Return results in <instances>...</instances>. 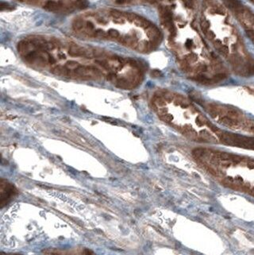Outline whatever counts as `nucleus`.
I'll list each match as a JSON object with an SVG mask.
<instances>
[{
  "instance_id": "f257e3e1",
  "label": "nucleus",
  "mask_w": 254,
  "mask_h": 255,
  "mask_svg": "<svg viewBox=\"0 0 254 255\" xmlns=\"http://www.w3.org/2000/svg\"><path fill=\"white\" fill-rule=\"evenodd\" d=\"M216 133H218L221 142H223L224 144L237 146L241 148L254 150V138L238 136L236 134H231V133H222V132L219 133L218 131Z\"/></svg>"
},
{
  "instance_id": "f03ea898",
  "label": "nucleus",
  "mask_w": 254,
  "mask_h": 255,
  "mask_svg": "<svg viewBox=\"0 0 254 255\" xmlns=\"http://www.w3.org/2000/svg\"><path fill=\"white\" fill-rule=\"evenodd\" d=\"M18 193L17 189L14 184H12L9 181L1 179L0 181V204L1 208L4 206L7 205L11 201Z\"/></svg>"
},
{
  "instance_id": "7ed1b4c3",
  "label": "nucleus",
  "mask_w": 254,
  "mask_h": 255,
  "mask_svg": "<svg viewBox=\"0 0 254 255\" xmlns=\"http://www.w3.org/2000/svg\"><path fill=\"white\" fill-rule=\"evenodd\" d=\"M52 73L57 75H70L71 73L68 71V68L61 65L56 66L52 69Z\"/></svg>"
},
{
  "instance_id": "20e7f679",
  "label": "nucleus",
  "mask_w": 254,
  "mask_h": 255,
  "mask_svg": "<svg viewBox=\"0 0 254 255\" xmlns=\"http://www.w3.org/2000/svg\"><path fill=\"white\" fill-rule=\"evenodd\" d=\"M61 5L59 3H56L55 1H48L45 5V9H46L48 10H51V11H55V10H57L61 8Z\"/></svg>"
},
{
  "instance_id": "39448f33",
  "label": "nucleus",
  "mask_w": 254,
  "mask_h": 255,
  "mask_svg": "<svg viewBox=\"0 0 254 255\" xmlns=\"http://www.w3.org/2000/svg\"><path fill=\"white\" fill-rule=\"evenodd\" d=\"M18 50L20 53H26L29 50V45L26 41H20L18 44Z\"/></svg>"
},
{
  "instance_id": "423d86ee",
  "label": "nucleus",
  "mask_w": 254,
  "mask_h": 255,
  "mask_svg": "<svg viewBox=\"0 0 254 255\" xmlns=\"http://www.w3.org/2000/svg\"><path fill=\"white\" fill-rule=\"evenodd\" d=\"M65 67L68 69H76L77 68H79V65L76 61H68L65 64Z\"/></svg>"
},
{
  "instance_id": "0eeeda50",
  "label": "nucleus",
  "mask_w": 254,
  "mask_h": 255,
  "mask_svg": "<svg viewBox=\"0 0 254 255\" xmlns=\"http://www.w3.org/2000/svg\"><path fill=\"white\" fill-rule=\"evenodd\" d=\"M84 26V22L80 19H77L73 22V28L75 29H80Z\"/></svg>"
},
{
  "instance_id": "6e6552de",
  "label": "nucleus",
  "mask_w": 254,
  "mask_h": 255,
  "mask_svg": "<svg viewBox=\"0 0 254 255\" xmlns=\"http://www.w3.org/2000/svg\"><path fill=\"white\" fill-rule=\"evenodd\" d=\"M107 34L112 38H119V32L118 31L117 29H111L107 33Z\"/></svg>"
},
{
  "instance_id": "1a4fd4ad",
  "label": "nucleus",
  "mask_w": 254,
  "mask_h": 255,
  "mask_svg": "<svg viewBox=\"0 0 254 255\" xmlns=\"http://www.w3.org/2000/svg\"><path fill=\"white\" fill-rule=\"evenodd\" d=\"M95 62H96V64H100V66L103 67V68H106V69H109V68H110V66H109L108 64V62H106V61H96Z\"/></svg>"
},
{
  "instance_id": "9d476101",
  "label": "nucleus",
  "mask_w": 254,
  "mask_h": 255,
  "mask_svg": "<svg viewBox=\"0 0 254 255\" xmlns=\"http://www.w3.org/2000/svg\"><path fill=\"white\" fill-rule=\"evenodd\" d=\"M95 35L97 36L98 38H104V37H106V33L102 29H97L95 32Z\"/></svg>"
},
{
  "instance_id": "9b49d317",
  "label": "nucleus",
  "mask_w": 254,
  "mask_h": 255,
  "mask_svg": "<svg viewBox=\"0 0 254 255\" xmlns=\"http://www.w3.org/2000/svg\"><path fill=\"white\" fill-rule=\"evenodd\" d=\"M152 75L153 76V77H158V76H160V75H161V73L159 71V70H153V71H152Z\"/></svg>"
},
{
  "instance_id": "f8f14e48",
  "label": "nucleus",
  "mask_w": 254,
  "mask_h": 255,
  "mask_svg": "<svg viewBox=\"0 0 254 255\" xmlns=\"http://www.w3.org/2000/svg\"><path fill=\"white\" fill-rule=\"evenodd\" d=\"M93 53L95 57H100L102 54V50H100V49H96V50H95Z\"/></svg>"
},
{
  "instance_id": "ddd939ff",
  "label": "nucleus",
  "mask_w": 254,
  "mask_h": 255,
  "mask_svg": "<svg viewBox=\"0 0 254 255\" xmlns=\"http://www.w3.org/2000/svg\"><path fill=\"white\" fill-rule=\"evenodd\" d=\"M48 61H49V62L50 64H54L56 62L55 58L53 57V56H50V55L48 56Z\"/></svg>"
},
{
  "instance_id": "4468645a",
  "label": "nucleus",
  "mask_w": 254,
  "mask_h": 255,
  "mask_svg": "<svg viewBox=\"0 0 254 255\" xmlns=\"http://www.w3.org/2000/svg\"><path fill=\"white\" fill-rule=\"evenodd\" d=\"M193 46V42L191 40H187V43H186V47L187 49H191Z\"/></svg>"
},
{
  "instance_id": "2eb2a0df",
  "label": "nucleus",
  "mask_w": 254,
  "mask_h": 255,
  "mask_svg": "<svg viewBox=\"0 0 254 255\" xmlns=\"http://www.w3.org/2000/svg\"><path fill=\"white\" fill-rule=\"evenodd\" d=\"M9 4L8 3H1V10H4V9H6L9 7Z\"/></svg>"
},
{
  "instance_id": "dca6fc26",
  "label": "nucleus",
  "mask_w": 254,
  "mask_h": 255,
  "mask_svg": "<svg viewBox=\"0 0 254 255\" xmlns=\"http://www.w3.org/2000/svg\"><path fill=\"white\" fill-rule=\"evenodd\" d=\"M87 26H88L90 29H94V27H95L94 24L92 23V22H87Z\"/></svg>"
},
{
  "instance_id": "f3484780",
  "label": "nucleus",
  "mask_w": 254,
  "mask_h": 255,
  "mask_svg": "<svg viewBox=\"0 0 254 255\" xmlns=\"http://www.w3.org/2000/svg\"><path fill=\"white\" fill-rule=\"evenodd\" d=\"M65 57H65L64 54H60V55H59V58H61V59H65Z\"/></svg>"
}]
</instances>
